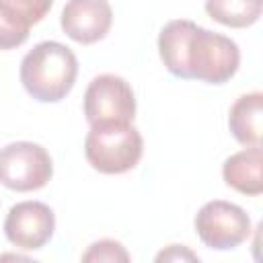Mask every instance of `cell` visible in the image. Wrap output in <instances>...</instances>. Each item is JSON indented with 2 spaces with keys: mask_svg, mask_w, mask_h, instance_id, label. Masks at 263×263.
Segmentation results:
<instances>
[{
  "mask_svg": "<svg viewBox=\"0 0 263 263\" xmlns=\"http://www.w3.org/2000/svg\"><path fill=\"white\" fill-rule=\"evenodd\" d=\"M142 152V134L132 123H95L84 140V156L88 164L103 175H121L132 171L140 162Z\"/></svg>",
  "mask_w": 263,
  "mask_h": 263,
  "instance_id": "obj_3",
  "label": "cell"
},
{
  "mask_svg": "<svg viewBox=\"0 0 263 263\" xmlns=\"http://www.w3.org/2000/svg\"><path fill=\"white\" fill-rule=\"evenodd\" d=\"M31 23L8 2L0 0V49H14L29 39Z\"/></svg>",
  "mask_w": 263,
  "mask_h": 263,
  "instance_id": "obj_12",
  "label": "cell"
},
{
  "mask_svg": "<svg viewBox=\"0 0 263 263\" xmlns=\"http://www.w3.org/2000/svg\"><path fill=\"white\" fill-rule=\"evenodd\" d=\"M4 2L14 6L18 12H23L31 25L43 21V16L49 12V8L53 4V0H4Z\"/></svg>",
  "mask_w": 263,
  "mask_h": 263,
  "instance_id": "obj_14",
  "label": "cell"
},
{
  "mask_svg": "<svg viewBox=\"0 0 263 263\" xmlns=\"http://www.w3.org/2000/svg\"><path fill=\"white\" fill-rule=\"evenodd\" d=\"M82 109L90 125L109 121L132 123L136 115V97L125 78L117 74H99L84 90Z\"/></svg>",
  "mask_w": 263,
  "mask_h": 263,
  "instance_id": "obj_6",
  "label": "cell"
},
{
  "mask_svg": "<svg viewBox=\"0 0 263 263\" xmlns=\"http://www.w3.org/2000/svg\"><path fill=\"white\" fill-rule=\"evenodd\" d=\"M193 224L199 240L216 251L236 249L251 234L249 214L240 205L224 199H214L203 203Z\"/></svg>",
  "mask_w": 263,
  "mask_h": 263,
  "instance_id": "obj_5",
  "label": "cell"
},
{
  "mask_svg": "<svg viewBox=\"0 0 263 263\" xmlns=\"http://www.w3.org/2000/svg\"><path fill=\"white\" fill-rule=\"evenodd\" d=\"M82 261L90 263V261H97V263H127L129 261V253L125 251V247L113 238H103V240H97L88 247V251L82 255Z\"/></svg>",
  "mask_w": 263,
  "mask_h": 263,
  "instance_id": "obj_13",
  "label": "cell"
},
{
  "mask_svg": "<svg viewBox=\"0 0 263 263\" xmlns=\"http://www.w3.org/2000/svg\"><path fill=\"white\" fill-rule=\"evenodd\" d=\"M263 152L261 146H247L240 152L228 156L222 164V177L228 187L245 195H261L263 193Z\"/></svg>",
  "mask_w": 263,
  "mask_h": 263,
  "instance_id": "obj_9",
  "label": "cell"
},
{
  "mask_svg": "<svg viewBox=\"0 0 263 263\" xmlns=\"http://www.w3.org/2000/svg\"><path fill=\"white\" fill-rule=\"evenodd\" d=\"M158 53L173 76L208 84L228 82L240 64V49L230 37L187 18L171 21L160 29Z\"/></svg>",
  "mask_w": 263,
  "mask_h": 263,
  "instance_id": "obj_1",
  "label": "cell"
},
{
  "mask_svg": "<svg viewBox=\"0 0 263 263\" xmlns=\"http://www.w3.org/2000/svg\"><path fill=\"white\" fill-rule=\"evenodd\" d=\"M113 23V10L107 0H68L60 25L64 33L82 45L105 39Z\"/></svg>",
  "mask_w": 263,
  "mask_h": 263,
  "instance_id": "obj_8",
  "label": "cell"
},
{
  "mask_svg": "<svg viewBox=\"0 0 263 263\" xmlns=\"http://www.w3.org/2000/svg\"><path fill=\"white\" fill-rule=\"evenodd\" d=\"M185 259L187 261H197L199 257L183 245H171L168 249H164L156 255V261H185Z\"/></svg>",
  "mask_w": 263,
  "mask_h": 263,
  "instance_id": "obj_15",
  "label": "cell"
},
{
  "mask_svg": "<svg viewBox=\"0 0 263 263\" xmlns=\"http://www.w3.org/2000/svg\"><path fill=\"white\" fill-rule=\"evenodd\" d=\"M261 119H263V95L255 90L234 101L228 113V127L238 144L261 146V136H263Z\"/></svg>",
  "mask_w": 263,
  "mask_h": 263,
  "instance_id": "obj_10",
  "label": "cell"
},
{
  "mask_svg": "<svg viewBox=\"0 0 263 263\" xmlns=\"http://www.w3.org/2000/svg\"><path fill=\"white\" fill-rule=\"evenodd\" d=\"M53 162L35 142H12L0 148V183L12 191H37L49 183Z\"/></svg>",
  "mask_w": 263,
  "mask_h": 263,
  "instance_id": "obj_4",
  "label": "cell"
},
{
  "mask_svg": "<svg viewBox=\"0 0 263 263\" xmlns=\"http://www.w3.org/2000/svg\"><path fill=\"white\" fill-rule=\"evenodd\" d=\"M55 230L53 210L43 201H18L4 220V234L10 245L23 251H37L49 242Z\"/></svg>",
  "mask_w": 263,
  "mask_h": 263,
  "instance_id": "obj_7",
  "label": "cell"
},
{
  "mask_svg": "<svg viewBox=\"0 0 263 263\" xmlns=\"http://www.w3.org/2000/svg\"><path fill=\"white\" fill-rule=\"evenodd\" d=\"M78 60L60 41H41L21 62V82L25 90L41 103L62 101L74 86Z\"/></svg>",
  "mask_w": 263,
  "mask_h": 263,
  "instance_id": "obj_2",
  "label": "cell"
},
{
  "mask_svg": "<svg viewBox=\"0 0 263 263\" xmlns=\"http://www.w3.org/2000/svg\"><path fill=\"white\" fill-rule=\"evenodd\" d=\"M263 0H205L210 18L224 27L245 29L259 21Z\"/></svg>",
  "mask_w": 263,
  "mask_h": 263,
  "instance_id": "obj_11",
  "label": "cell"
}]
</instances>
